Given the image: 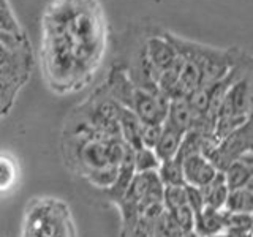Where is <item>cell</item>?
I'll use <instances>...</instances> for the list:
<instances>
[{"label":"cell","mask_w":253,"mask_h":237,"mask_svg":"<svg viewBox=\"0 0 253 237\" xmlns=\"http://www.w3.org/2000/svg\"><path fill=\"white\" fill-rule=\"evenodd\" d=\"M128 146L122 138L106 136L67 120L62 133V155L68 168L90 185L108 190L117 176Z\"/></svg>","instance_id":"1"},{"label":"cell","mask_w":253,"mask_h":237,"mask_svg":"<svg viewBox=\"0 0 253 237\" xmlns=\"http://www.w3.org/2000/svg\"><path fill=\"white\" fill-rule=\"evenodd\" d=\"M162 34L182 59L190 60L198 67L201 73V85H211L220 81L237 63L250 57L249 52H245L237 46L213 47L209 44L192 41V40H185L168 30H162Z\"/></svg>","instance_id":"2"},{"label":"cell","mask_w":253,"mask_h":237,"mask_svg":"<svg viewBox=\"0 0 253 237\" xmlns=\"http://www.w3.org/2000/svg\"><path fill=\"white\" fill-rule=\"evenodd\" d=\"M22 237H78L68 204L59 198H34L24 213Z\"/></svg>","instance_id":"3"},{"label":"cell","mask_w":253,"mask_h":237,"mask_svg":"<svg viewBox=\"0 0 253 237\" xmlns=\"http://www.w3.org/2000/svg\"><path fill=\"white\" fill-rule=\"evenodd\" d=\"M252 118H249L236 131H233L231 134H228V136L217 142V146L209 154L208 160L213 164V168L217 171H225L233 161L239 160L245 154L252 152Z\"/></svg>","instance_id":"4"},{"label":"cell","mask_w":253,"mask_h":237,"mask_svg":"<svg viewBox=\"0 0 253 237\" xmlns=\"http://www.w3.org/2000/svg\"><path fill=\"white\" fill-rule=\"evenodd\" d=\"M252 114V71L241 76L226 90L223 101L217 111V117L247 122Z\"/></svg>","instance_id":"5"},{"label":"cell","mask_w":253,"mask_h":237,"mask_svg":"<svg viewBox=\"0 0 253 237\" xmlns=\"http://www.w3.org/2000/svg\"><path fill=\"white\" fill-rule=\"evenodd\" d=\"M146 54L150 65L155 70L157 78L162 71L172 67L179 59V54L162 32L146 35Z\"/></svg>","instance_id":"6"},{"label":"cell","mask_w":253,"mask_h":237,"mask_svg":"<svg viewBox=\"0 0 253 237\" xmlns=\"http://www.w3.org/2000/svg\"><path fill=\"white\" fill-rule=\"evenodd\" d=\"M184 182L188 187L203 188L217 176V169L204 155H190L180 161Z\"/></svg>","instance_id":"7"},{"label":"cell","mask_w":253,"mask_h":237,"mask_svg":"<svg viewBox=\"0 0 253 237\" xmlns=\"http://www.w3.org/2000/svg\"><path fill=\"white\" fill-rule=\"evenodd\" d=\"M223 172V179L228 190L242 188L253 184V155L245 154L239 160L233 161Z\"/></svg>","instance_id":"8"},{"label":"cell","mask_w":253,"mask_h":237,"mask_svg":"<svg viewBox=\"0 0 253 237\" xmlns=\"http://www.w3.org/2000/svg\"><path fill=\"white\" fill-rule=\"evenodd\" d=\"M117 125H119V133H121L122 141L130 149L138 150L141 147V130H142V123L139 122V118L134 116L130 109L119 106Z\"/></svg>","instance_id":"9"},{"label":"cell","mask_w":253,"mask_h":237,"mask_svg":"<svg viewBox=\"0 0 253 237\" xmlns=\"http://www.w3.org/2000/svg\"><path fill=\"white\" fill-rule=\"evenodd\" d=\"M195 231L201 237H213L225 233V210L204 207L195 218Z\"/></svg>","instance_id":"10"},{"label":"cell","mask_w":253,"mask_h":237,"mask_svg":"<svg viewBox=\"0 0 253 237\" xmlns=\"http://www.w3.org/2000/svg\"><path fill=\"white\" fill-rule=\"evenodd\" d=\"M201 193H203V199L206 207H211V209H217L221 210L225 207V201H226V196H228V187L225 184V179H223V172H217V176L213 177L208 185L200 188Z\"/></svg>","instance_id":"11"},{"label":"cell","mask_w":253,"mask_h":237,"mask_svg":"<svg viewBox=\"0 0 253 237\" xmlns=\"http://www.w3.org/2000/svg\"><path fill=\"white\" fill-rule=\"evenodd\" d=\"M184 134L185 133H182L176 128H172V126L163 123V133L160 136V141H158V144L154 149L158 160L165 161V160H171V158H176Z\"/></svg>","instance_id":"12"},{"label":"cell","mask_w":253,"mask_h":237,"mask_svg":"<svg viewBox=\"0 0 253 237\" xmlns=\"http://www.w3.org/2000/svg\"><path fill=\"white\" fill-rule=\"evenodd\" d=\"M253 184L229 190L223 210L233 213H252L253 212Z\"/></svg>","instance_id":"13"},{"label":"cell","mask_w":253,"mask_h":237,"mask_svg":"<svg viewBox=\"0 0 253 237\" xmlns=\"http://www.w3.org/2000/svg\"><path fill=\"white\" fill-rule=\"evenodd\" d=\"M157 176L163 184V187H180L185 185L184 174H182V164L176 158L165 160L160 163L157 169Z\"/></svg>","instance_id":"14"},{"label":"cell","mask_w":253,"mask_h":237,"mask_svg":"<svg viewBox=\"0 0 253 237\" xmlns=\"http://www.w3.org/2000/svg\"><path fill=\"white\" fill-rule=\"evenodd\" d=\"M160 160H158L157 154L154 149L147 147H139L138 150L133 152V166H134V174H142V172H152L157 171L160 166Z\"/></svg>","instance_id":"15"},{"label":"cell","mask_w":253,"mask_h":237,"mask_svg":"<svg viewBox=\"0 0 253 237\" xmlns=\"http://www.w3.org/2000/svg\"><path fill=\"white\" fill-rule=\"evenodd\" d=\"M18 177V166L11 157L0 154V193L10 192L16 184Z\"/></svg>","instance_id":"16"},{"label":"cell","mask_w":253,"mask_h":237,"mask_svg":"<svg viewBox=\"0 0 253 237\" xmlns=\"http://www.w3.org/2000/svg\"><path fill=\"white\" fill-rule=\"evenodd\" d=\"M155 234L162 237H180L184 231L168 210H163L155 221Z\"/></svg>","instance_id":"17"},{"label":"cell","mask_w":253,"mask_h":237,"mask_svg":"<svg viewBox=\"0 0 253 237\" xmlns=\"http://www.w3.org/2000/svg\"><path fill=\"white\" fill-rule=\"evenodd\" d=\"M0 34L6 35H14V37H24L22 27L19 26V22L16 21L14 14L8 5H0Z\"/></svg>","instance_id":"18"},{"label":"cell","mask_w":253,"mask_h":237,"mask_svg":"<svg viewBox=\"0 0 253 237\" xmlns=\"http://www.w3.org/2000/svg\"><path fill=\"white\" fill-rule=\"evenodd\" d=\"M187 204L185 185L180 187H165L163 190V205L165 210H174Z\"/></svg>","instance_id":"19"},{"label":"cell","mask_w":253,"mask_h":237,"mask_svg":"<svg viewBox=\"0 0 253 237\" xmlns=\"http://www.w3.org/2000/svg\"><path fill=\"white\" fill-rule=\"evenodd\" d=\"M171 215L174 217V220L177 221V225L180 226V229L184 233L187 231H193L195 229V215L192 209L188 207V204L180 205V207L174 209V210H168Z\"/></svg>","instance_id":"20"},{"label":"cell","mask_w":253,"mask_h":237,"mask_svg":"<svg viewBox=\"0 0 253 237\" xmlns=\"http://www.w3.org/2000/svg\"><path fill=\"white\" fill-rule=\"evenodd\" d=\"M163 133V123L157 125H142L141 130V147L155 149Z\"/></svg>","instance_id":"21"},{"label":"cell","mask_w":253,"mask_h":237,"mask_svg":"<svg viewBox=\"0 0 253 237\" xmlns=\"http://www.w3.org/2000/svg\"><path fill=\"white\" fill-rule=\"evenodd\" d=\"M154 236H155V223L141 215L139 220L136 221V225L125 236L121 237H154Z\"/></svg>","instance_id":"22"},{"label":"cell","mask_w":253,"mask_h":237,"mask_svg":"<svg viewBox=\"0 0 253 237\" xmlns=\"http://www.w3.org/2000/svg\"><path fill=\"white\" fill-rule=\"evenodd\" d=\"M185 195H187V204H188V207L192 209L193 215L196 218L203 212V209L206 207L201 190L196 188V187H188V185H185Z\"/></svg>","instance_id":"23"},{"label":"cell","mask_w":253,"mask_h":237,"mask_svg":"<svg viewBox=\"0 0 253 237\" xmlns=\"http://www.w3.org/2000/svg\"><path fill=\"white\" fill-rule=\"evenodd\" d=\"M180 237H201V236L198 234V233L195 231V229H193V231H187V233H184Z\"/></svg>","instance_id":"24"},{"label":"cell","mask_w":253,"mask_h":237,"mask_svg":"<svg viewBox=\"0 0 253 237\" xmlns=\"http://www.w3.org/2000/svg\"><path fill=\"white\" fill-rule=\"evenodd\" d=\"M213 237H223V234H218V236H213Z\"/></svg>","instance_id":"25"},{"label":"cell","mask_w":253,"mask_h":237,"mask_svg":"<svg viewBox=\"0 0 253 237\" xmlns=\"http://www.w3.org/2000/svg\"><path fill=\"white\" fill-rule=\"evenodd\" d=\"M154 237H162V236H158V234H155V236H154Z\"/></svg>","instance_id":"26"}]
</instances>
